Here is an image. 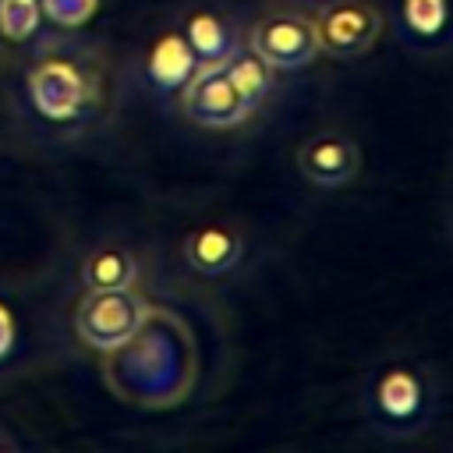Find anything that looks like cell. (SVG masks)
Listing matches in <instances>:
<instances>
[{
    "mask_svg": "<svg viewBox=\"0 0 453 453\" xmlns=\"http://www.w3.org/2000/svg\"><path fill=\"white\" fill-rule=\"evenodd\" d=\"M432 386L411 365L382 368L368 386V421L389 439H411L432 421Z\"/></svg>",
    "mask_w": 453,
    "mask_h": 453,
    "instance_id": "cell-1",
    "label": "cell"
},
{
    "mask_svg": "<svg viewBox=\"0 0 453 453\" xmlns=\"http://www.w3.org/2000/svg\"><path fill=\"white\" fill-rule=\"evenodd\" d=\"M149 301L142 294H134L131 287L120 290H88L78 301L74 311V329L81 336V343H88L92 350H113L120 343H127L142 322L149 319Z\"/></svg>",
    "mask_w": 453,
    "mask_h": 453,
    "instance_id": "cell-2",
    "label": "cell"
},
{
    "mask_svg": "<svg viewBox=\"0 0 453 453\" xmlns=\"http://www.w3.org/2000/svg\"><path fill=\"white\" fill-rule=\"evenodd\" d=\"M248 50L262 57L273 71H301L322 53L315 21L294 11H276L258 18L248 32Z\"/></svg>",
    "mask_w": 453,
    "mask_h": 453,
    "instance_id": "cell-3",
    "label": "cell"
},
{
    "mask_svg": "<svg viewBox=\"0 0 453 453\" xmlns=\"http://www.w3.org/2000/svg\"><path fill=\"white\" fill-rule=\"evenodd\" d=\"M180 110L191 124L212 131L237 127L255 113L244 96L230 85L223 64H198V71L180 85Z\"/></svg>",
    "mask_w": 453,
    "mask_h": 453,
    "instance_id": "cell-4",
    "label": "cell"
},
{
    "mask_svg": "<svg viewBox=\"0 0 453 453\" xmlns=\"http://www.w3.org/2000/svg\"><path fill=\"white\" fill-rule=\"evenodd\" d=\"M311 21L319 32V50L340 60L368 53L382 32V18L368 0H329Z\"/></svg>",
    "mask_w": 453,
    "mask_h": 453,
    "instance_id": "cell-5",
    "label": "cell"
},
{
    "mask_svg": "<svg viewBox=\"0 0 453 453\" xmlns=\"http://www.w3.org/2000/svg\"><path fill=\"white\" fill-rule=\"evenodd\" d=\"M28 96H32V106L50 117V120H71L81 113L85 99H88V81L85 74L71 64V60H60V57H50L42 64L32 67L28 74Z\"/></svg>",
    "mask_w": 453,
    "mask_h": 453,
    "instance_id": "cell-6",
    "label": "cell"
},
{
    "mask_svg": "<svg viewBox=\"0 0 453 453\" xmlns=\"http://www.w3.org/2000/svg\"><path fill=\"white\" fill-rule=\"evenodd\" d=\"M297 170L315 188H343L361 170V149L354 138H347L340 131H319L301 142Z\"/></svg>",
    "mask_w": 453,
    "mask_h": 453,
    "instance_id": "cell-7",
    "label": "cell"
},
{
    "mask_svg": "<svg viewBox=\"0 0 453 453\" xmlns=\"http://www.w3.org/2000/svg\"><path fill=\"white\" fill-rule=\"evenodd\" d=\"M244 255V241L234 226H198L184 237V258L202 276L230 273Z\"/></svg>",
    "mask_w": 453,
    "mask_h": 453,
    "instance_id": "cell-8",
    "label": "cell"
},
{
    "mask_svg": "<svg viewBox=\"0 0 453 453\" xmlns=\"http://www.w3.org/2000/svg\"><path fill=\"white\" fill-rule=\"evenodd\" d=\"M145 67H149V81L159 92H173L198 71V57H195V50L188 46V39L180 32H166L149 50V64Z\"/></svg>",
    "mask_w": 453,
    "mask_h": 453,
    "instance_id": "cell-9",
    "label": "cell"
},
{
    "mask_svg": "<svg viewBox=\"0 0 453 453\" xmlns=\"http://www.w3.org/2000/svg\"><path fill=\"white\" fill-rule=\"evenodd\" d=\"M184 39H188V46L195 50L198 64H223V60L237 50L234 28H230L219 14H209V11H198V14L188 18Z\"/></svg>",
    "mask_w": 453,
    "mask_h": 453,
    "instance_id": "cell-10",
    "label": "cell"
},
{
    "mask_svg": "<svg viewBox=\"0 0 453 453\" xmlns=\"http://www.w3.org/2000/svg\"><path fill=\"white\" fill-rule=\"evenodd\" d=\"M223 71H226L230 85L244 96V103H248L251 110H258V106L265 103V96L273 92V67H269L262 57H255L251 50H234V53L223 60Z\"/></svg>",
    "mask_w": 453,
    "mask_h": 453,
    "instance_id": "cell-11",
    "label": "cell"
},
{
    "mask_svg": "<svg viewBox=\"0 0 453 453\" xmlns=\"http://www.w3.org/2000/svg\"><path fill=\"white\" fill-rule=\"evenodd\" d=\"M134 276H138V262L124 248H96L81 265V280L88 290H120L131 287Z\"/></svg>",
    "mask_w": 453,
    "mask_h": 453,
    "instance_id": "cell-12",
    "label": "cell"
},
{
    "mask_svg": "<svg viewBox=\"0 0 453 453\" xmlns=\"http://www.w3.org/2000/svg\"><path fill=\"white\" fill-rule=\"evenodd\" d=\"M400 14H403V25H407L414 35L432 39V35H439V32L446 28V21H449V0H403Z\"/></svg>",
    "mask_w": 453,
    "mask_h": 453,
    "instance_id": "cell-13",
    "label": "cell"
},
{
    "mask_svg": "<svg viewBox=\"0 0 453 453\" xmlns=\"http://www.w3.org/2000/svg\"><path fill=\"white\" fill-rule=\"evenodd\" d=\"M42 21L39 0H0V32L14 42H25Z\"/></svg>",
    "mask_w": 453,
    "mask_h": 453,
    "instance_id": "cell-14",
    "label": "cell"
},
{
    "mask_svg": "<svg viewBox=\"0 0 453 453\" xmlns=\"http://www.w3.org/2000/svg\"><path fill=\"white\" fill-rule=\"evenodd\" d=\"M99 0H39L42 14L60 28H78L96 14Z\"/></svg>",
    "mask_w": 453,
    "mask_h": 453,
    "instance_id": "cell-15",
    "label": "cell"
},
{
    "mask_svg": "<svg viewBox=\"0 0 453 453\" xmlns=\"http://www.w3.org/2000/svg\"><path fill=\"white\" fill-rule=\"evenodd\" d=\"M14 347V315L7 311V304H0V357Z\"/></svg>",
    "mask_w": 453,
    "mask_h": 453,
    "instance_id": "cell-16",
    "label": "cell"
}]
</instances>
